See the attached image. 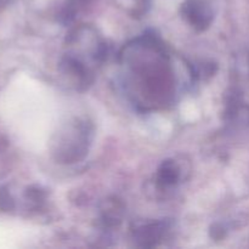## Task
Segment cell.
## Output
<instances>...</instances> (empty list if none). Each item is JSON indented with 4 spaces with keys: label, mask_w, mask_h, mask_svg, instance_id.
Instances as JSON below:
<instances>
[{
    "label": "cell",
    "mask_w": 249,
    "mask_h": 249,
    "mask_svg": "<svg viewBox=\"0 0 249 249\" xmlns=\"http://www.w3.org/2000/svg\"><path fill=\"white\" fill-rule=\"evenodd\" d=\"M180 169L174 162H165L158 173V181L164 186H172L179 180Z\"/></svg>",
    "instance_id": "cell-4"
},
{
    "label": "cell",
    "mask_w": 249,
    "mask_h": 249,
    "mask_svg": "<svg viewBox=\"0 0 249 249\" xmlns=\"http://www.w3.org/2000/svg\"><path fill=\"white\" fill-rule=\"evenodd\" d=\"M184 11L187 18L195 26H206L211 19L208 6L202 0H187L184 5Z\"/></svg>",
    "instance_id": "cell-3"
},
{
    "label": "cell",
    "mask_w": 249,
    "mask_h": 249,
    "mask_svg": "<svg viewBox=\"0 0 249 249\" xmlns=\"http://www.w3.org/2000/svg\"><path fill=\"white\" fill-rule=\"evenodd\" d=\"M89 135L90 129L85 122H74L61 134L56 153L62 156L65 162L78 160L88 150Z\"/></svg>",
    "instance_id": "cell-2"
},
{
    "label": "cell",
    "mask_w": 249,
    "mask_h": 249,
    "mask_svg": "<svg viewBox=\"0 0 249 249\" xmlns=\"http://www.w3.org/2000/svg\"><path fill=\"white\" fill-rule=\"evenodd\" d=\"M122 56L133 87L146 104H167L173 94V75L163 49L147 39L128 45Z\"/></svg>",
    "instance_id": "cell-1"
}]
</instances>
